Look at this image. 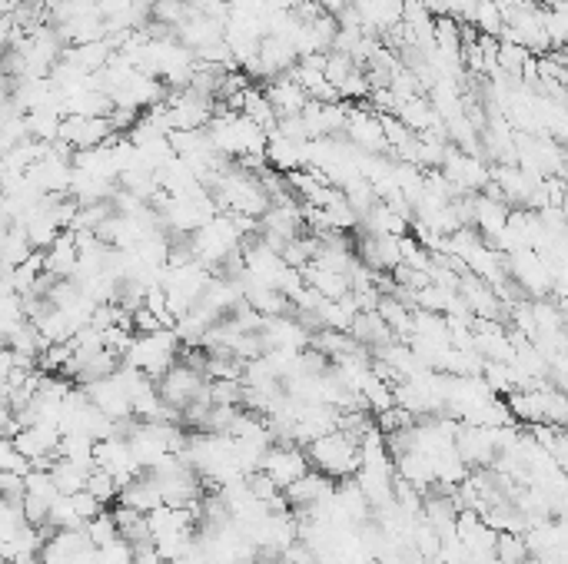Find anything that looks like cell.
<instances>
[{"label": "cell", "mask_w": 568, "mask_h": 564, "mask_svg": "<svg viewBox=\"0 0 568 564\" xmlns=\"http://www.w3.org/2000/svg\"><path fill=\"white\" fill-rule=\"evenodd\" d=\"M123 365L130 369H140L147 379H163L173 365L180 362V339L173 329H157V332H147V336H137L133 332L127 352L120 355Z\"/></svg>", "instance_id": "cell-1"}, {"label": "cell", "mask_w": 568, "mask_h": 564, "mask_svg": "<svg viewBox=\"0 0 568 564\" xmlns=\"http://www.w3.org/2000/svg\"><path fill=\"white\" fill-rule=\"evenodd\" d=\"M303 455L313 472L326 475L329 482L339 478H353L359 472V445L343 432H329L313 438L309 445H303Z\"/></svg>", "instance_id": "cell-2"}, {"label": "cell", "mask_w": 568, "mask_h": 564, "mask_svg": "<svg viewBox=\"0 0 568 564\" xmlns=\"http://www.w3.org/2000/svg\"><path fill=\"white\" fill-rule=\"evenodd\" d=\"M260 472H266L276 482V488H289L293 482H299L306 472H309V462L303 455V448L293 445V442H273L270 448L263 452V462H260Z\"/></svg>", "instance_id": "cell-3"}, {"label": "cell", "mask_w": 568, "mask_h": 564, "mask_svg": "<svg viewBox=\"0 0 568 564\" xmlns=\"http://www.w3.org/2000/svg\"><path fill=\"white\" fill-rule=\"evenodd\" d=\"M57 140L67 143L70 150H90V146L113 140V130L107 117H77V113H67V117L60 120Z\"/></svg>", "instance_id": "cell-4"}, {"label": "cell", "mask_w": 568, "mask_h": 564, "mask_svg": "<svg viewBox=\"0 0 568 564\" xmlns=\"http://www.w3.org/2000/svg\"><path fill=\"white\" fill-rule=\"evenodd\" d=\"M353 7L359 14L363 34H373V37H386L402 20V0H356Z\"/></svg>", "instance_id": "cell-5"}, {"label": "cell", "mask_w": 568, "mask_h": 564, "mask_svg": "<svg viewBox=\"0 0 568 564\" xmlns=\"http://www.w3.org/2000/svg\"><path fill=\"white\" fill-rule=\"evenodd\" d=\"M333 485L336 482H329L326 475H319V472H309L299 478V482H293L289 488H283V498H286V505L289 511H306L309 505H316V501H323L333 495Z\"/></svg>", "instance_id": "cell-6"}, {"label": "cell", "mask_w": 568, "mask_h": 564, "mask_svg": "<svg viewBox=\"0 0 568 564\" xmlns=\"http://www.w3.org/2000/svg\"><path fill=\"white\" fill-rule=\"evenodd\" d=\"M263 93H266V100H270V107H273L276 117H296V113H303L306 103H309L303 87H299V83L289 77V73H286V77H276V80L266 83Z\"/></svg>", "instance_id": "cell-7"}, {"label": "cell", "mask_w": 568, "mask_h": 564, "mask_svg": "<svg viewBox=\"0 0 568 564\" xmlns=\"http://www.w3.org/2000/svg\"><path fill=\"white\" fill-rule=\"evenodd\" d=\"M40 256H44V273H50L54 279H70L77 273V239H74V233L64 229V233H60Z\"/></svg>", "instance_id": "cell-8"}, {"label": "cell", "mask_w": 568, "mask_h": 564, "mask_svg": "<svg viewBox=\"0 0 568 564\" xmlns=\"http://www.w3.org/2000/svg\"><path fill=\"white\" fill-rule=\"evenodd\" d=\"M349 336H353L369 355L379 352L382 346H389V342H396V336H392L389 326L376 316V312H356L353 322H349Z\"/></svg>", "instance_id": "cell-9"}, {"label": "cell", "mask_w": 568, "mask_h": 564, "mask_svg": "<svg viewBox=\"0 0 568 564\" xmlns=\"http://www.w3.org/2000/svg\"><path fill=\"white\" fill-rule=\"evenodd\" d=\"M117 505H127L133 511H140V515H150L153 508L163 505V498L157 492V485H153V478L147 472H140L137 478H130V482L120 488Z\"/></svg>", "instance_id": "cell-10"}, {"label": "cell", "mask_w": 568, "mask_h": 564, "mask_svg": "<svg viewBox=\"0 0 568 564\" xmlns=\"http://www.w3.org/2000/svg\"><path fill=\"white\" fill-rule=\"evenodd\" d=\"M57 458L77 465L80 472H90V468H94V442H90L87 435H60Z\"/></svg>", "instance_id": "cell-11"}, {"label": "cell", "mask_w": 568, "mask_h": 564, "mask_svg": "<svg viewBox=\"0 0 568 564\" xmlns=\"http://www.w3.org/2000/svg\"><path fill=\"white\" fill-rule=\"evenodd\" d=\"M113 521H117V531L123 541H130V545H140V541H150V528H147V515H140V511H133L127 505H117L110 511Z\"/></svg>", "instance_id": "cell-12"}, {"label": "cell", "mask_w": 568, "mask_h": 564, "mask_svg": "<svg viewBox=\"0 0 568 564\" xmlns=\"http://www.w3.org/2000/svg\"><path fill=\"white\" fill-rule=\"evenodd\" d=\"M469 24L475 27V34H482V37H495V40H499L502 27H505V20H502V10L495 7V0H475Z\"/></svg>", "instance_id": "cell-13"}, {"label": "cell", "mask_w": 568, "mask_h": 564, "mask_svg": "<svg viewBox=\"0 0 568 564\" xmlns=\"http://www.w3.org/2000/svg\"><path fill=\"white\" fill-rule=\"evenodd\" d=\"M30 253H37V249H30L24 229H20V226H10L7 233H4V239H0V266H4V269H14V266L24 263Z\"/></svg>", "instance_id": "cell-14"}, {"label": "cell", "mask_w": 568, "mask_h": 564, "mask_svg": "<svg viewBox=\"0 0 568 564\" xmlns=\"http://www.w3.org/2000/svg\"><path fill=\"white\" fill-rule=\"evenodd\" d=\"M47 475H50V482H54L57 495H77L87 482V472H80L77 465L64 462V458H54V465L47 468Z\"/></svg>", "instance_id": "cell-15"}, {"label": "cell", "mask_w": 568, "mask_h": 564, "mask_svg": "<svg viewBox=\"0 0 568 564\" xmlns=\"http://www.w3.org/2000/svg\"><path fill=\"white\" fill-rule=\"evenodd\" d=\"M84 492L94 495L103 508H110L113 501H117V495H120V485H117V478H113L110 472H103V468H90L87 482H84Z\"/></svg>", "instance_id": "cell-16"}, {"label": "cell", "mask_w": 568, "mask_h": 564, "mask_svg": "<svg viewBox=\"0 0 568 564\" xmlns=\"http://www.w3.org/2000/svg\"><path fill=\"white\" fill-rule=\"evenodd\" d=\"M190 10H193V4H187V0H153V4H150V20H157V24L177 30L183 20L190 17Z\"/></svg>", "instance_id": "cell-17"}, {"label": "cell", "mask_w": 568, "mask_h": 564, "mask_svg": "<svg viewBox=\"0 0 568 564\" xmlns=\"http://www.w3.org/2000/svg\"><path fill=\"white\" fill-rule=\"evenodd\" d=\"M525 561H529V551H525L522 535L499 531L495 535V564H525Z\"/></svg>", "instance_id": "cell-18"}, {"label": "cell", "mask_w": 568, "mask_h": 564, "mask_svg": "<svg viewBox=\"0 0 568 564\" xmlns=\"http://www.w3.org/2000/svg\"><path fill=\"white\" fill-rule=\"evenodd\" d=\"M84 535L90 538V545H94V548H107V545H113V541L120 538V531H117V521H113V515L103 508L97 518H90L84 525Z\"/></svg>", "instance_id": "cell-19"}, {"label": "cell", "mask_w": 568, "mask_h": 564, "mask_svg": "<svg viewBox=\"0 0 568 564\" xmlns=\"http://www.w3.org/2000/svg\"><path fill=\"white\" fill-rule=\"evenodd\" d=\"M0 472H14V475H27L30 462L17 452L14 442L7 435H0Z\"/></svg>", "instance_id": "cell-20"}, {"label": "cell", "mask_w": 568, "mask_h": 564, "mask_svg": "<svg viewBox=\"0 0 568 564\" xmlns=\"http://www.w3.org/2000/svg\"><path fill=\"white\" fill-rule=\"evenodd\" d=\"M70 505H74V511H77V518H80V525H87L90 518H97L100 511H103V505L100 501L90 495V492H84V488H80L77 495H70Z\"/></svg>", "instance_id": "cell-21"}, {"label": "cell", "mask_w": 568, "mask_h": 564, "mask_svg": "<svg viewBox=\"0 0 568 564\" xmlns=\"http://www.w3.org/2000/svg\"><path fill=\"white\" fill-rule=\"evenodd\" d=\"M316 4H319V10H323V14H339V10H343L346 7V0H316Z\"/></svg>", "instance_id": "cell-22"}, {"label": "cell", "mask_w": 568, "mask_h": 564, "mask_svg": "<svg viewBox=\"0 0 568 564\" xmlns=\"http://www.w3.org/2000/svg\"><path fill=\"white\" fill-rule=\"evenodd\" d=\"M0 564H40V558H20V561H0Z\"/></svg>", "instance_id": "cell-23"}, {"label": "cell", "mask_w": 568, "mask_h": 564, "mask_svg": "<svg viewBox=\"0 0 568 564\" xmlns=\"http://www.w3.org/2000/svg\"><path fill=\"white\" fill-rule=\"evenodd\" d=\"M0 200H4V186H0Z\"/></svg>", "instance_id": "cell-24"}, {"label": "cell", "mask_w": 568, "mask_h": 564, "mask_svg": "<svg viewBox=\"0 0 568 564\" xmlns=\"http://www.w3.org/2000/svg\"><path fill=\"white\" fill-rule=\"evenodd\" d=\"M10 4H20V0H10Z\"/></svg>", "instance_id": "cell-25"}]
</instances>
